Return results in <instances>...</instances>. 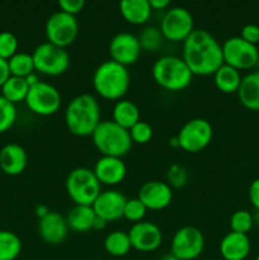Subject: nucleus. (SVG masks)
Returning <instances> with one entry per match:
<instances>
[{
  "instance_id": "1",
  "label": "nucleus",
  "mask_w": 259,
  "mask_h": 260,
  "mask_svg": "<svg viewBox=\"0 0 259 260\" xmlns=\"http://www.w3.org/2000/svg\"><path fill=\"white\" fill-rule=\"evenodd\" d=\"M182 58L193 75H213L223 65L222 45L206 29H195L183 42Z\"/></svg>"
},
{
  "instance_id": "2",
  "label": "nucleus",
  "mask_w": 259,
  "mask_h": 260,
  "mask_svg": "<svg viewBox=\"0 0 259 260\" xmlns=\"http://www.w3.org/2000/svg\"><path fill=\"white\" fill-rule=\"evenodd\" d=\"M101 122V106L94 95L83 93L69 102L65 111V124L74 136H91Z\"/></svg>"
},
{
  "instance_id": "3",
  "label": "nucleus",
  "mask_w": 259,
  "mask_h": 260,
  "mask_svg": "<svg viewBox=\"0 0 259 260\" xmlns=\"http://www.w3.org/2000/svg\"><path fill=\"white\" fill-rule=\"evenodd\" d=\"M131 85V75L126 66L114 61H103L93 74V88L107 101H121Z\"/></svg>"
},
{
  "instance_id": "4",
  "label": "nucleus",
  "mask_w": 259,
  "mask_h": 260,
  "mask_svg": "<svg viewBox=\"0 0 259 260\" xmlns=\"http://www.w3.org/2000/svg\"><path fill=\"white\" fill-rule=\"evenodd\" d=\"M155 83L168 91H182L190 85L193 74L182 57L161 56L154 62L151 69Z\"/></svg>"
},
{
  "instance_id": "5",
  "label": "nucleus",
  "mask_w": 259,
  "mask_h": 260,
  "mask_svg": "<svg viewBox=\"0 0 259 260\" xmlns=\"http://www.w3.org/2000/svg\"><path fill=\"white\" fill-rule=\"evenodd\" d=\"M91 140L102 156L123 157L134 145L128 129L118 126L112 119L102 121L91 135Z\"/></svg>"
},
{
  "instance_id": "6",
  "label": "nucleus",
  "mask_w": 259,
  "mask_h": 260,
  "mask_svg": "<svg viewBox=\"0 0 259 260\" xmlns=\"http://www.w3.org/2000/svg\"><path fill=\"white\" fill-rule=\"evenodd\" d=\"M65 189L69 198L78 206H91L102 192V184L88 168H75L66 177Z\"/></svg>"
},
{
  "instance_id": "7",
  "label": "nucleus",
  "mask_w": 259,
  "mask_h": 260,
  "mask_svg": "<svg viewBox=\"0 0 259 260\" xmlns=\"http://www.w3.org/2000/svg\"><path fill=\"white\" fill-rule=\"evenodd\" d=\"M36 71L47 76H60L70 68V56L66 48L43 42L32 53Z\"/></svg>"
},
{
  "instance_id": "8",
  "label": "nucleus",
  "mask_w": 259,
  "mask_h": 260,
  "mask_svg": "<svg viewBox=\"0 0 259 260\" xmlns=\"http://www.w3.org/2000/svg\"><path fill=\"white\" fill-rule=\"evenodd\" d=\"M212 124L205 118H193L185 122L177 135L178 147L189 154H197L211 144Z\"/></svg>"
},
{
  "instance_id": "9",
  "label": "nucleus",
  "mask_w": 259,
  "mask_h": 260,
  "mask_svg": "<svg viewBox=\"0 0 259 260\" xmlns=\"http://www.w3.org/2000/svg\"><path fill=\"white\" fill-rule=\"evenodd\" d=\"M195 30V19L187 8L173 7L165 12L160 22V32L170 42H184Z\"/></svg>"
},
{
  "instance_id": "10",
  "label": "nucleus",
  "mask_w": 259,
  "mask_h": 260,
  "mask_svg": "<svg viewBox=\"0 0 259 260\" xmlns=\"http://www.w3.org/2000/svg\"><path fill=\"white\" fill-rule=\"evenodd\" d=\"M45 33L47 42L66 48L73 45L79 35V22L76 17L57 10L46 20Z\"/></svg>"
},
{
  "instance_id": "11",
  "label": "nucleus",
  "mask_w": 259,
  "mask_h": 260,
  "mask_svg": "<svg viewBox=\"0 0 259 260\" xmlns=\"http://www.w3.org/2000/svg\"><path fill=\"white\" fill-rule=\"evenodd\" d=\"M61 94L56 86L40 80L29 88L25 104L32 113L48 117L57 113L61 107Z\"/></svg>"
},
{
  "instance_id": "12",
  "label": "nucleus",
  "mask_w": 259,
  "mask_h": 260,
  "mask_svg": "<svg viewBox=\"0 0 259 260\" xmlns=\"http://www.w3.org/2000/svg\"><path fill=\"white\" fill-rule=\"evenodd\" d=\"M223 63L239 71L251 70L259 62V50L240 37H230L222 43Z\"/></svg>"
},
{
  "instance_id": "13",
  "label": "nucleus",
  "mask_w": 259,
  "mask_h": 260,
  "mask_svg": "<svg viewBox=\"0 0 259 260\" xmlns=\"http://www.w3.org/2000/svg\"><path fill=\"white\" fill-rule=\"evenodd\" d=\"M205 249V236L195 226H183L174 234L170 253L179 260L197 259Z\"/></svg>"
},
{
  "instance_id": "14",
  "label": "nucleus",
  "mask_w": 259,
  "mask_h": 260,
  "mask_svg": "<svg viewBox=\"0 0 259 260\" xmlns=\"http://www.w3.org/2000/svg\"><path fill=\"white\" fill-rule=\"evenodd\" d=\"M108 51L112 61L128 68L139 61L142 48L140 46L139 37L132 33L121 32L113 36L109 41Z\"/></svg>"
},
{
  "instance_id": "15",
  "label": "nucleus",
  "mask_w": 259,
  "mask_h": 260,
  "mask_svg": "<svg viewBox=\"0 0 259 260\" xmlns=\"http://www.w3.org/2000/svg\"><path fill=\"white\" fill-rule=\"evenodd\" d=\"M128 238L132 249L140 253H152L163 243V233L159 226L150 221L134 223L128 230Z\"/></svg>"
},
{
  "instance_id": "16",
  "label": "nucleus",
  "mask_w": 259,
  "mask_h": 260,
  "mask_svg": "<svg viewBox=\"0 0 259 260\" xmlns=\"http://www.w3.org/2000/svg\"><path fill=\"white\" fill-rule=\"evenodd\" d=\"M147 211H161L169 207L173 201V188L167 182L150 180L144 183L137 196Z\"/></svg>"
},
{
  "instance_id": "17",
  "label": "nucleus",
  "mask_w": 259,
  "mask_h": 260,
  "mask_svg": "<svg viewBox=\"0 0 259 260\" xmlns=\"http://www.w3.org/2000/svg\"><path fill=\"white\" fill-rule=\"evenodd\" d=\"M127 198L123 193L116 189H108L101 192L91 205L94 213L102 217L107 222H113L123 217V210L126 206Z\"/></svg>"
},
{
  "instance_id": "18",
  "label": "nucleus",
  "mask_w": 259,
  "mask_h": 260,
  "mask_svg": "<svg viewBox=\"0 0 259 260\" xmlns=\"http://www.w3.org/2000/svg\"><path fill=\"white\" fill-rule=\"evenodd\" d=\"M99 183L107 187L121 184L127 174V168L122 157L101 156L93 169Z\"/></svg>"
},
{
  "instance_id": "19",
  "label": "nucleus",
  "mask_w": 259,
  "mask_h": 260,
  "mask_svg": "<svg viewBox=\"0 0 259 260\" xmlns=\"http://www.w3.org/2000/svg\"><path fill=\"white\" fill-rule=\"evenodd\" d=\"M38 234L45 243L50 245H60L69 235L66 218L61 213L50 211L38 221Z\"/></svg>"
},
{
  "instance_id": "20",
  "label": "nucleus",
  "mask_w": 259,
  "mask_h": 260,
  "mask_svg": "<svg viewBox=\"0 0 259 260\" xmlns=\"http://www.w3.org/2000/svg\"><path fill=\"white\" fill-rule=\"evenodd\" d=\"M28 165V155L24 147L10 142L0 150V169L10 177L22 174Z\"/></svg>"
},
{
  "instance_id": "21",
  "label": "nucleus",
  "mask_w": 259,
  "mask_h": 260,
  "mask_svg": "<svg viewBox=\"0 0 259 260\" xmlns=\"http://www.w3.org/2000/svg\"><path fill=\"white\" fill-rule=\"evenodd\" d=\"M250 250V239L245 234L230 231L220 241V254L225 260H245Z\"/></svg>"
},
{
  "instance_id": "22",
  "label": "nucleus",
  "mask_w": 259,
  "mask_h": 260,
  "mask_svg": "<svg viewBox=\"0 0 259 260\" xmlns=\"http://www.w3.org/2000/svg\"><path fill=\"white\" fill-rule=\"evenodd\" d=\"M238 98L244 108L259 112V70L251 71L241 79Z\"/></svg>"
},
{
  "instance_id": "23",
  "label": "nucleus",
  "mask_w": 259,
  "mask_h": 260,
  "mask_svg": "<svg viewBox=\"0 0 259 260\" xmlns=\"http://www.w3.org/2000/svg\"><path fill=\"white\" fill-rule=\"evenodd\" d=\"M119 13L130 24L144 25L149 22L152 9L149 0H123L119 3Z\"/></svg>"
},
{
  "instance_id": "24",
  "label": "nucleus",
  "mask_w": 259,
  "mask_h": 260,
  "mask_svg": "<svg viewBox=\"0 0 259 260\" xmlns=\"http://www.w3.org/2000/svg\"><path fill=\"white\" fill-rule=\"evenodd\" d=\"M69 230L74 233L84 234L93 230V222L95 218L91 206H78L75 205L66 216Z\"/></svg>"
},
{
  "instance_id": "25",
  "label": "nucleus",
  "mask_w": 259,
  "mask_h": 260,
  "mask_svg": "<svg viewBox=\"0 0 259 260\" xmlns=\"http://www.w3.org/2000/svg\"><path fill=\"white\" fill-rule=\"evenodd\" d=\"M112 121L126 129L132 128L137 122L141 121L139 107L128 99L116 102L112 111Z\"/></svg>"
},
{
  "instance_id": "26",
  "label": "nucleus",
  "mask_w": 259,
  "mask_h": 260,
  "mask_svg": "<svg viewBox=\"0 0 259 260\" xmlns=\"http://www.w3.org/2000/svg\"><path fill=\"white\" fill-rule=\"evenodd\" d=\"M241 73L236 69L223 63L215 74H213V83L218 91L223 94L238 93L241 83Z\"/></svg>"
},
{
  "instance_id": "27",
  "label": "nucleus",
  "mask_w": 259,
  "mask_h": 260,
  "mask_svg": "<svg viewBox=\"0 0 259 260\" xmlns=\"http://www.w3.org/2000/svg\"><path fill=\"white\" fill-rule=\"evenodd\" d=\"M103 246L104 250L112 256H124L132 249L128 234L121 230L109 233L104 239Z\"/></svg>"
},
{
  "instance_id": "28",
  "label": "nucleus",
  "mask_w": 259,
  "mask_h": 260,
  "mask_svg": "<svg viewBox=\"0 0 259 260\" xmlns=\"http://www.w3.org/2000/svg\"><path fill=\"white\" fill-rule=\"evenodd\" d=\"M29 88L30 86L24 78L10 76L7 83L2 86V96L13 104L25 102Z\"/></svg>"
},
{
  "instance_id": "29",
  "label": "nucleus",
  "mask_w": 259,
  "mask_h": 260,
  "mask_svg": "<svg viewBox=\"0 0 259 260\" xmlns=\"http://www.w3.org/2000/svg\"><path fill=\"white\" fill-rule=\"evenodd\" d=\"M22 251V241L13 231L0 230V260H15Z\"/></svg>"
},
{
  "instance_id": "30",
  "label": "nucleus",
  "mask_w": 259,
  "mask_h": 260,
  "mask_svg": "<svg viewBox=\"0 0 259 260\" xmlns=\"http://www.w3.org/2000/svg\"><path fill=\"white\" fill-rule=\"evenodd\" d=\"M8 63H9V70L12 76L25 79L27 76L35 74L36 71L32 53L17 52L13 57L8 60Z\"/></svg>"
},
{
  "instance_id": "31",
  "label": "nucleus",
  "mask_w": 259,
  "mask_h": 260,
  "mask_svg": "<svg viewBox=\"0 0 259 260\" xmlns=\"http://www.w3.org/2000/svg\"><path fill=\"white\" fill-rule=\"evenodd\" d=\"M139 41L142 51L156 52L161 48L164 37H163V33L160 32V28L146 27L142 29L141 35L139 36Z\"/></svg>"
},
{
  "instance_id": "32",
  "label": "nucleus",
  "mask_w": 259,
  "mask_h": 260,
  "mask_svg": "<svg viewBox=\"0 0 259 260\" xmlns=\"http://www.w3.org/2000/svg\"><path fill=\"white\" fill-rule=\"evenodd\" d=\"M254 226V216L246 210H239L231 215L230 217V229L233 233L245 234L248 235L249 231Z\"/></svg>"
},
{
  "instance_id": "33",
  "label": "nucleus",
  "mask_w": 259,
  "mask_h": 260,
  "mask_svg": "<svg viewBox=\"0 0 259 260\" xmlns=\"http://www.w3.org/2000/svg\"><path fill=\"white\" fill-rule=\"evenodd\" d=\"M17 121V108L15 104L0 95V134H4L12 128Z\"/></svg>"
},
{
  "instance_id": "34",
  "label": "nucleus",
  "mask_w": 259,
  "mask_h": 260,
  "mask_svg": "<svg viewBox=\"0 0 259 260\" xmlns=\"http://www.w3.org/2000/svg\"><path fill=\"white\" fill-rule=\"evenodd\" d=\"M147 208L145 207L144 203L139 200V198H131L127 200L126 206L123 210V218L132 223H137L144 221L145 216H146Z\"/></svg>"
},
{
  "instance_id": "35",
  "label": "nucleus",
  "mask_w": 259,
  "mask_h": 260,
  "mask_svg": "<svg viewBox=\"0 0 259 260\" xmlns=\"http://www.w3.org/2000/svg\"><path fill=\"white\" fill-rule=\"evenodd\" d=\"M18 38L12 32H0V58L9 60L18 52Z\"/></svg>"
},
{
  "instance_id": "36",
  "label": "nucleus",
  "mask_w": 259,
  "mask_h": 260,
  "mask_svg": "<svg viewBox=\"0 0 259 260\" xmlns=\"http://www.w3.org/2000/svg\"><path fill=\"white\" fill-rule=\"evenodd\" d=\"M130 137L132 140V144H139V145H145L147 142L151 141L152 135V127L150 126L147 122L145 121H139L135 124L132 128L128 129Z\"/></svg>"
},
{
  "instance_id": "37",
  "label": "nucleus",
  "mask_w": 259,
  "mask_h": 260,
  "mask_svg": "<svg viewBox=\"0 0 259 260\" xmlns=\"http://www.w3.org/2000/svg\"><path fill=\"white\" fill-rule=\"evenodd\" d=\"M168 184L174 188H182L188 182V172L179 164H173L167 173Z\"/></svg>"
},
{
  "instance_id": "38",
  "label": "nucleus",
  "mask_w": 259,
  "mask_h": 260,
  "mask_svg": "<svg viewBox=\"0 0 259 260\" xmlns=\"http://www.w3.org/2000/svg\"><path fill=\"white\" fill-rule=\"evenodd\" d=\"M84 7H85L84 0H60L58 2V8H60L61 12L74 15V17H76V14L81 13Z\"/></svg>"
},
{
  "instance_id": "39",
  "label": "nucleus",
  "mask_w": 259,
  "mask_h": 260,
  "mask_svg": "<svg viewBox=\"0 0 259 260\" xmlns=\"http://www.w3.org/2000/svg\"><path fill=\"white\" fill-rule=\"evenodd\" d=\"M246 41L250 45L256 46L259 43V25L256 24H246L241 28V33L239 36Z\"/></svg>"
},
{
  "instance_id": "40",
  "label": "nucleus",
  "mask_w": 259,
  "mask_h": 260,
  "mask_svg": "<svg viewBox=\"0 0 259 260\" xmlns=\"http://www.w3.org/2000/svg\"><path fill=\"white\" fill-rule=\"evenodd\" d=\"M248 196L251 206L255 208L256 212H259V178H256V179H254L253 182L250 183Z\"/></svg>"
},
{
  "instance_id": "41",
  "label": "nucleus",
  "mask_w": 259,
  "mask_h": 260,
  "mask_svg": "<svg viewBox=\"0 0 259 260\" xmlns=\"http://www.w3.org/2000/svg\"><path fill=\"white\" fill-rule=\"evenodd\" d=\"M12 76L9 70V63H8V60H4V58H0V89L8 81V79Z\"/></svg>"
},
{
  "instance_id": "42",
  "label": "nucleus",
  "mask_w": 259,
  "mask_h": 260,
  "mask_svg": "<svg viewBox=\"0 0 259 260\" xmlns=\"http://www.w3.org/2000/svg\"><path fill=\"white\" fill-rule=\"evenodd\" d=\"M152 10H167L170 7L169 0H149Z\"/></svg>"
},
{
  "instance_id": "43",
  "label": "nucleus",
  "mask_w": 259,
  "mask_h": 260,
  "mask_svg": "<svg viewBox=\"0 0 259 260\" xmlns=\"http://www.w3.org/2000/svg\"><path fill=\"white\" fill-rule=\"evenodd\" d=\"M107 225H108V222H107L106 220H103L102 217L95 216V218H94V222H93V230L102 231L103 229L107 228Z\"/></svg>"
},
{
  "instance_id": "44",
  "label": "nucleus",
  "mask_w": 259,
  "mask_h": 260,
  "mask_svg": "<svg viewBox=\"0 0 259 260\" xmlns=\"http://www.w3.org/2000/svg\"><path fill=\"white\" fill-rule=\"evenodd\" d=\"M48 212H50V210H48V208L46 207L45 205H40L38 207H36V216H37L40 220H41V218L45 217V216L47 215Z\"/></svg>"
},
{
  "instance_id": "45",
  "label": "nucleus",
  "mask_w": 259,
  "mask_h": 260,
  "mask_svg": "<svg viewBox=\"0 0 259 260\" xmlns=\"http://www.w3.org/2000/svg\"><path fill=\"white\" fill-rule=\"evenodd\" d=\"M160 260H179V259L175 258L172 253H169V254H165L164 256H161V259Z\"/></svg>"
},
{
  "instance_id": "46",
  "label": "nucleus",
  "mask_w": 259,
  "mask_h": 260,
  "mask_svg": "<svg viewBox=\"0 0 259 260\" xmlns=\"http://www.w3.org/2000/svg\"><path fill=\"white\" fill-rule=\"evenodd\" d=\"M255 260H259V254H258V255H256V258H255Z\"/></svg>"
}]
</instances>
